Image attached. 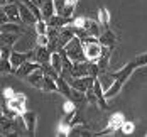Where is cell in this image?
Listing matches in <instances>:
<instances>
[{
  "label": "cell",
  "instance_id": "cell-1",
  "mask_svg": "<svg viewBox=\"0 0 147 137\" xmlns=\"http://www.w3.org/2000/svg\"><path fill=\"white\" fill-rule=\"evenodd\" d=\"M137 68H140V66H139L137 59L134 58V59L129 61L122 70H118V71H112V75H113V78H115V83L105 91V97H107L108 100H110V98H115L118 93H120V90L123 88V85L127 83V80L130 78V75H132Z\"/></svg>",
  "mask_w": 147,
  "mask_h": 137
},
{
  "label": "cell",
  "instance_id": "cell-2",
  "mask_svg": "<svg viewBox=\"0 0 147 137\" xmlns=\"http://www.w3.org/2000/svg\"><path fill=\"white\" fill-rule=\"evenodd\" d=\"M81 41H83L85 54H86L88 61H95V63H96V61L100 59L102 53H103V44H102V41H100V37L88 36V37H85V39H81Z\"/></svg>",
  "mask_w": 147,
  "mask_h": 137
},
{
  "label": "cell",
  "instance_id": "cell-3",
  "mask_svg": "<svg viewBox=\"0 0 147 137\" xmlns=\"http://www.w3.org/2000/svg\"><path fill=\"white\" fill-rule=\"evenodd\" d=\"M64 49V53L69 56V59L73 61H88V58H86V54H85V47H83V41L76 36V37H73L68 44L63 47Z\"/></svg>",
  "mask_w": 147,
  "mask_h": 137
},
{
  "label": "cell",
  "instance_id": "cell-4",
  "mask_svg": "<svg viewBox=\"0 0 147 137\" xmlns=\"http://www.w3.org/2000/svg\"><path fill=\"white\" fill-rule=\"evenodd\" d=\"M5 100H7V98H5ZM26 103H27V98H26V95L20 93V91H15L14 97L7 100V105L10 107L14 112H17L19 115H22V113L26 112Z\"/></svg>",
  "mask_w": 147,
  "mask_h": 137
},
{
  "label": "cell",
  "instance_id": "cell-5",
  "mask_svg": "<svg viewBox=\"0 0 147 137\" xmlns=\"http://www.w3.org/2000/svg\"><path fill=\"white\" fill-rule=\"evenodd\" d=\"M26 61H36V51H34V49L29 51V53L12 51V54H10V63H12V66H14L15 70H17L20 64H24Z\"/></svg>",
  "mask_w": 147,
  "mask_h": 137
},
{
  "label": "cell",
  "instance_id": "cell-6",
  "mask_svg": "<svg viewBox=\"0 0 147 137\" xmlns=\"http://www.w3.org/2000/svg\"><path fill=\"white\" fill-rule=\"evenodd\" d=\"M17 3H19V10H20V17H22L24 26H36V22H37L39 19L34 15V12L30 10L22 0H17Z\"/></svg>",
  "mask_w": 147,
  "mask_h": 137
},
{
  "label": "cell",
  "instance_id": "cell-7",
  "mask_svg": "<svg viewBox=\"0 0 147 137\" xmlns=\"http://www.w3.org/2000/svg\"><path fill=\"white\" fill-rule=\"evenodd\" d=\"M2 12L9 15L10 22H15V24H24L22 22V17H20V10H19V3L17 2H10L7 5H2Z\"/></svg>",
  "mask_w": 147,
  "mask_h": 137
},
{
  "label": "cell",
  "instance_id": "cell-8",
  "mask_svg": "<svg viewBox=\"0 0 147 137\" xmlns=\"http://www.w3.org/2000/svg\"><path fill=\"white\" fill-rule=\"evenodd\" d=\"M37 68H41V64H39L37 61H26L24 64H20V66L15 70L14 75L17 76V78H20V80H26V78H27L32 71H36Z\"/></svg>",
  "mask_w": 147,
  "mask_h": 137
},
{
  "label": "cell",
  "instance_id": "cell-9",
  "mask_svg": "<svg viewBox=\"0 0 147 137\" xmlns=\"http://www.w3.org/2000/svg\"><path fill=\"white\" fill-rule=\"evenodd\" d=\"M88 75H90V61H74L73 66H71V71H69V76L81 78V76H88Z\"/></svg>",
  "mask_w": 147,
  "mask_h": 137
},
{
  "label": "cell",
  "instance_id": "cell-10",
  "mask_svg": "<svg viewBox=\"0 0 147 137\" xmlns=\"http://www.w3.org/2000/svg\"><path fill=\"white\" fill-rule=\"evenodd\" d=\"M100 41H102V44L105 46V47H108V49H115L117 47V44H118V39L117 37V34L113 32V30H110L108 27L107 29H103V32H102V36H100Z\"/></svg>",
  "mask_w": 147,
  "mask_h": 137
},
{
  "label": "cell",
  "instance_id": "cell-11",
  "mask_svg": "<svg viewBox=\"0 0 147 137\" xmlns=\"http://www.w3.org/2000/svg\"><path fill=\"white\" fill-rule=\"evenodd\" d=\"M44 70H42V66L41 68H37L36 71H32L27 78H26V81L29 83L30 86H34V88H39V90H42V85H44Z\"/></svg>",
  "mask_w": 147,
  "mask_h": 137
},
{
  "label": "cell",
  "instance_id": "cell-12",
  "mask_svg": "<svg viewBox=\"0 0 147 137\" xmlns=\"http://www.w3.org/2000/svg\"><path fill=\"white\" fill-rule=\"evenodd\" d=\"M73 37H76V34H74V30H73L71 26H64V27H61V29H59V37H58L59 49H63V47L68 44ZM59 49H58V51H59Z\"/></svg>",
  "mask_w": 147,
  "mask_h": 137
},
{
  "label": "cell",
  "instance_id": "cell-13",
  "mask_svg": "<svg viewBox=\"0 0 147 137\" xmlns=\"http://www.w3.org/2000/svg\"><path fill=\"white\" fill-rule=\"evenodd\" d=\"M93 90H95V95H96V98H98V107H100V110H108L110 107H108V98L105 97V90H103L102 83H100V80L96 78V81H95V85H93Z\"/></svg>",
  "mask_w": 147,
  "mask_h": 137
},
{
  "label": "cell",
  "instance_id": "cell-14",
  "mask_svg": "<svg viewBox=\"0 0 147 137\" xmlns=\"http://www.w3.org/2000/svg\"><path fill=\"white\" fill-rule=\"evenodd\" d=\"M22 119H24V124H26V130L29 136H34L36 134V124H37V113L36 112H24L22 113Z\"/></svg>",
  "mask_w": 147,
  "mask_h": 137
},
{
  "label": "cell",
  "instance_id": "cell-15",
  "mask_svg": "<svg viewBox=\"0 0 147 137\" xmlns=\"http://www.w3.org/2000/svg\"><path fill=\"white\" fill-rule=\"evenodd\" d=\"M36 61L42 66V64H49L51 63V51L47 49V46H36Z\"/></svg>",
  "mask_w": 147,
  "mask_h": 137
},
{
  "label": "cell",
  "instance_id": "cell-16",
  "mask_svg": "<svg viewBox=\"0 0 147 137\" xmlns=\"http://www.w3.org/2000/svg\"><path fill=\"white\" fill-rule=\"evenodd\" d=\"M123 122H125V117H123V113H120V112H115V113H112L110 115V119L107 122V125L113 130V132H120L122 130V125H123Z\"/></svg>",
  "mask_w": 147,
  "mask_h": 137
},
{
  "label": "cell",
  "instance_id": "cell-17",
  "mask_svg": "<svg viewBox=\"0 0 147 137\" xmlns=\"http://www.w3.org/2000/svg\"><path fill=\"white\" fill-rule=\"evenodd\" d=\"M85 29L88 32L90 36H95V37H100L102 36V24L98 20H93L86 17V22H85Z\"/></svg>",
  "mask_w": 147,
  "mask_h": 137
},
{
  "label": "cell",
  "instance_id": "cell-18",
  "mask_svg": "<svg viewBox=\"0 0 147 137\" xmlns=\"http://www.w3.org/2000/svg\"><path fill=\"white\" fill-rule=\"evenodd\" d=\"M42 91L44 93H59V86H58V81L53 75H47L46 73L44 76V85H42Z\"/></svg>",
  "mask_w": 147,
  "mask_h": 137
},
{
  "label": "cell",
  "instance_id": "cell-19",
  "mask_svg": "<svg viewBox=\"0 0 147 137\" xmlns=\"http://www.w3.org/2000/svg\"><path fill=\"white\" fill-rule=\"evenodd\" d=\"M41 12H42V19H46V20H49L54 14H58L54 0H46L42 3V7H41Z\"/></svg>",
  "mask_w": 147,
  "mask_h": 137
},
{
  "label": "cell",
  "instance_id": "cell-20",
  "mask_svg": "<svg viewBox=\"0 0 147 137\" xmlns=\"http://www.w3.org/2000/svg\"><path fill=\"white\" fill-rule=\"evenodd\" d=\"M51 66H53V70H54L56 73L63 75V56H61L59 51H54V53L51 54Z\"/></svg>",
  "mask_w": 147,
  "mask_h": 137
},
{
  "label": "cell",
  "instance_id": "cell-21",
  "mask_svg": "<svg viewBox=\"0 0 147 137\" xmlns=\"http://www.w3.org/2000/svg\"><path fill=\"white\" fill-rule=\"evenodd\" d=\"M0 30H2V32H19V34H24V32H26V29H24V26H22V24H15V22L2 24Z\"/></svg>",
  "mask_w": 147,
  "mask_h": 137
},
{
  "label": "cell",
  "instance_id": "cell-22",
  "mask_svg": "<svg viewBox=\"0 0 147 137\" xmlns=\"http://www.w3.org/2000/svg\"><path fill=\"white\" fill-rule=\"evenodd\" d=\"M71 130H73V127H71L69 120L63 119V120L58 124V130H56V136H71Z\"/></svg>",
  "mask_w": 147,
  "mask_h": 137
},
{
  "label": "cell",
  "instance_id": "cell-23",
  "mask_svg": "<svg viewBox=\"0 0 147 137\" xmlns=\"http://www.w3.org/2000/svg\"><path fill=\"white\" fill-rule=\"evenodd\" d=\"M20 37L19 32H2V44H7V46H14L17 43V39Z\"/></svg>",
  "mask_w": 147,
  "mask_h": 137
},
{
  "label": "cell",
  "instance_id": "cell-24",
  "mask_svg": "<svg viewBox=\"0 0 147 137\" xmlns=\"http://www.w3.org/2000/svg\"><path fill=\"white\" fill-rule=\"evenodd\" d=\"M98 22L102 24L103 29H107L110 26V12H108V9L100 7V10H98Z\"/></svg>",
  "mask_w": 147,
  "mask_h": 137
},
{
  "label": "cell",
  "instance_id": "cell-25",
  "mask_svg": "<svg viewBox=\"0 0 147 137\" xmlns=\"http://www.w3.org/2000/svg\"><path fill=\"white\" fill-rule=\"evenodd\" d=\"M34 29H36V34H47V30H49L47 20H46V19L37 20V22H36V26H34Z\"/></svg>",
  "mask_w": 147,
  "mask_h": 137
},
{
  "label": "cell",
  "instance_id": "cell-26",
  "mask_svg": "<svg viewBox=\"0 0 147 137\" xmlns=\"http://www.w3.org/2000/svg\"><path fill=\"white\" fill-rule=\"evenodd\" d=\"M134 130H135V125H134V122L125 120V122H123V125H122V130H120V134H123V136H130V134H134Z\"/></svg>",
  "mask_w": 147,
  "mask_h": 137
},
{
  "label": "cell",
  "instance_id": "cell-27",
  "mask_svg": "<svg viewBox=\"0 0 147 137\" xmlns=\"http://www.w3.org/2000/svg\"><path fill=\"white\" fill-rule=\"evenodd\" d=\"M10 54H12V46L2 44V49H0V59H10Z\"/></svg>",
  "mask_w": 147,
  "mask_h": 137
},
{
  "label": "cell",
  "instance_id": "cell-28",
  "mask_svg": "<svg viewBox=\"0 0 147 137\" xmlns=\"http://www.w3.org/2000/svg\"><path fill=\"white\" fill-rule=\"evenodd\" d=\"M86 100H88V105L98 107V98H96V95H95V90H93V88H90V90L86 91Z\"/></svg>",
  "mask_w": 147,
  "mask_h": 137
},
{
  "label": "cell",
  "instance_id": "cell-29",
  "mask_svg": "<svg viewBox=\"0 0 147 137\" xmlns=\"http://www.w3.org/2000/svg\"><path fill=\"white\" fill-rule=\"evenodd\" d=\"M36 44L37 46H47L49 44V36H47V34H36Z\"/></svg>",
  "mask_w": 147,
  "mask_h": 137
},
{
  "label": "cell",
  "instance_id": "cell-30",
  "mask_svg": "<svg viewBox=\"0 0 147 137\" xmlns=\"http://www.w3.org/2000/svg\"><path fill=\"white\" fill-rule=\"evenodd\" d=\"M14 95H15V91L12 90V88H3V98L9 100V98H12Z\"/></svg>",
  "mask_w": 147,
  "mask_h": 137
},
{
  "label": "cell",
  "instance_id": "cell-31",
  "mask_svg": "<svg viewBox=\"0 0 147 137\" xmlns=\"http://www.w3.org/2000/svg\"><path fill=\"white\" fill-rule=\"evenodd\" d=\"M0 22H2V24H7V22H10L9 15L5 14V12H2V14H0Z\"/></svg>",
  "mask_w": 147,
  "mask_h": 137
},
{
  "label": "cell",
  "instance_id": "cell-32",
  "mask_svg": "<svg viewBox=\"0 0 147 137\" xmlns=\"http://www.w3.org/2000/svg\"><path fill=\"white\" fill-rule=\"evenodd\" d=\"M146 136H147V134H146Z\"/></svg>",
  "mask_w": 147,
  "mask_h": 137
}]
</instances>
